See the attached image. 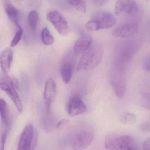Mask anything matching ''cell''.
Instances as JSON below:
<instances>
[{
    "label": "cell",
    "mask_w": 150,
    "mask_h": 150,
    "mask_svg": "<svg viewBox=\"0 0 150 150\" xmlns=\"http://www.w3.org/2000/svg\"><path fill=\"white\" fill-rule=\"evenodd\" d=\"M139 49V43L134 40L125 41L120 44L115 53V72L123 75L129 62Z\"/></svg>",
    "instance_id": "1"
},
{
    "label": "cell",
    "mask_w": 150,
    "mask_h": 150,
    "mask_svg": "<svg viewBox=\"0 0 150 150\" xmlns=\"http://www.w3.org/2000/svg\"><path fill=\"white\" fill-rule=\"evenodd\" d=\"M103 50L101 45L92 44L90 48L82 54L77 69L80 71L92 70L99 65L102 59Z\"/></svg>",
    "instance_id": "2"
},
{
    "label": "cell",
    "mask_w": 150,
    "mask_h": 150,
    "mask_svg": "<svg viewBox=\"0 0 150 150\" xmlns=\"http://www.w3.org/2000/svg\"><path fill=\"white\" fill-rule=\"evenodd\" d=\"M38 135L33 125L28 124L21 134L17 150H34L38 144Z\"/></svg>",
    "instance_id": "3"
},
{
    "label": "cell",
    "mask_w": 150,
    "mask_h": 150,
    "mask_svg": "<svg viewBox=\"0 0 150 150\" xmlns=\"http://www.w3.org/2000/svg\"><path fill=\"white\" fill-rule=\"evenodd\" d=\"M0 88L4 91L11 99L19 112L23 111V105L18 94L16 91L12 79L3 72L0 74Z\"/></svg>",
    "instance_id": "4"
},
{
    "label": "cell",
    "mask_w": 150,
    "mask_h": 150,
    "mask_svg": "<svg viewBox=\"0 0 150 150\" xmlns=\"http://www.w3.org/2000/svg\"><path fill=\"white\" fill-rule=\"evenodd\" d=\"M47 18L61 35L66 36L69 34L70 29L67 21L59 11L56 10L50 11Z\"/></svg>",
    "instance_id": "5"
},
{
    "label": "cell",
    "mask_w": 150,
    "mask_h": 150,
    "mask_svg": "<svg viewBox=\"0 0 150 150\" xmlns=\"http://www.w3.org/2000/svg\"><path fill=\"white\" fill-rule=\"evenodd\" d=\"M93 133L89 130H83L75 134L71 141L74 150H84L87 149L93 141Z\"/></svg>",
    "instance_id": "6"
},
{
    "label": "cell",
    "mask_w": 150,
    "mask_h": 150,
    "mask_svg": "<svg viewBox=\"0 0 150 150\" xmlns=\"http://www.w3.org/2000/svg\"><path fill=\"white\" fill-rule=\"evenodd\" d=\"M138 7L135 0H117L115 4V14L117 16L124 13L133 16L138 12Z\"/></svg>",
    "instance_id": "7"
},
{
    "label": "cell",
    "mask_w": 150,
    "mask_h": 150,
    "mask_svg": "<svg viewBox=\"0 0 150 150\" xmlns=\"http://www.w3.org/2000/svg\"><path fill=\"white\" fill-rule=\"evenodd\" d=\"M56 96V84L52 78H49L45 85L44 100L47 115L50 114V108Z\"/></svg>",
    "instance_id": "8"
},
{
    "label": "cell",
    "mask_w": 150,
    "mask_h": 150,
    "mask_svg": "<svg viewBox=\"0 0 150 150\" xmlns=\"http://www.w3.org/2000/svg\"><path fill=\"white\" fill-rule=\"evenodd\" d=\"M139 29L137 23H126L115 28L112 32V35L115 38H130L137 33Z\"/></svg>",
    "instance_id": "9"
},
{
    "label": "cell",
    "mask_w": 150,
    "mask_h": 150,
    "mask_svg": "<svg viewBox=\"0 0 150 150\" xmlns=\"http://www.w3.org/2000/svg\"><path fill=\"white\" fill-rule=\"evenodd\" d=\"M92 19L97 22L99 30L111 28L116 23V19L114 16L111 13L106 11L96 12L93 16Z\"/></svg>",
    "instance_id": "10"
},
{
    "label": "cell",
    "mask_w": 150,
    "mask_h": 150,
    "mask_svg": "<svg viewBox=\"0 0 150 150\" xmlns=\"http://www.w3.org/2000/svg\"><path fill=\"white\" fill-rule=\"evenodd\" d=\"M86 107L81 98L78 96H74L69 99L68 102L67 111L70 116H75L84 113Z\"/></svg>",
    "instance_id": "11"
},
{
    "label": "cell",
    "mask_w": 150,
    "mask_h": 150,
    "mask_svg": "<svg viewBox=\"0 0 150 150\" xmlns=\"http://www.w3.org/2000/svg\"><path fill=\"white\" fill-rule=\"evenodd\" d=\"M70 55L65 57L60 69L62 78L63 82L66 84L69 83L71 80L74 70V61Z\"/></svg>",
    "instance_id": "12"
},
{
    "label": "cell",
    "mask_w": 150,
    "mask_h": 150,
    "mask_svg": "<svg viewBox=\"0 0 150 150\" xmlns=\"http://www.w3.org/2000/svg\"><path fill=\"white\" fill-rule=\"evenodd\" d=\"M112 85L115 93L119 99L123 98L126 91V83L123 74L115 72L112 79Z\"/></svg>",
    "instance_id": "13"
},
{
    "label": "cell",
    "mask_w": 150,
    "mask_h": 150,
    "mask_svg": "<svg viewBox=\"0 0 150 150\" xmlns=\"http://www.w3.org/2000/svg\"><path fill=\"white\" fill-rule=\"evenodd\" d=\"M92 39L88 35H83L80 37L75 42L74 47V53L76 56L82 55L92 45Z\"/></svg>",
    "instance_id": "14"
},
{
    "label": "cell",
    "mask_w": 150,
    "mask_h": 150,
    "mask_svg": "<svg viewBox=\"0 0 150 150\" xmlns=\"http://www.w3.org/2000/svg\"><path fill=\"white\" fill-rule=\"evenodd\" d=\"M13 52L10 48L4 50L0 54V66L2 72L8 74L13 60Z\"/></svg>",
    "instance_id": "15"
},
{
    "label": "cell",
    "mask_w": 150,
    "mask_h": 150,
    "mask_svg": "<svg viewBox=\"0 0 150 150\" xmlns=\"http://www.w3.org/2000/svg\"><path fill=\"white\" fill-rule=\"evenodd\" d=\"M4 4L5 11L9 18L17 27L20 26L18 23L19 12L17 9L11 4L9 0H5Z\"/></svg>",
    "instance_id": "16"
},
{
    "label": "cell",
    "mask_w": 150,
    "mask_h": 150,
    "mask_svg": "<svg viewBox=\"0 0 150 150\" xmlns=\"http://www.w3.org/2000/svg\"><path fill=\"white\" fill-rule=\"evenodd\" d=\"M0 116L3 123L6 126L9 124V110L5 100L0 99Z\"/></svg>",
    "instance_id": "17"
},
{
    "label": "cell",
    "mask_w": 150,
    "mask_h": 150,
    "mask_svg": "<svg viewBox=\"0 0 150 150\" xmlns=\"http://www.w3.org/2000/svg\"><path fill=\"white\" fill-rule=\"evenodd\" d=\"M105 147L108 150H121V143L119 137L109 138L105 142Z\"/></svg>",
    "instance_id": "18"
},
{
    "label": "cell",
    "mask_w": 150,
    "mask_h": 150,
    "mask_svg": "<svg viewBox=\"0 0 150 150\" xmlns=\"http://www.w3.org/2000/svg\"><path fill=\"white\" fill-rule=\"evenodd\" d=\"M28 18L29 26L33 31H35L39 20L38 13L36 11H32L29 13Z\"/></svg>",
    "instance_id": "19"
},
{
    "label": "cell",
    "mask_w": 150,
    "mask_h": 150,
    "mask_svg": "<svg viewBox=\"0 0 150 150\" xmlns=\"http://www.w3.org/2000/svg\"><path fill=\"white\" fill-rule=\"evenodd\" d=\"M41 38L44 45H51L54 42V38L50 33L47 27H45L42 30L41 33Z\"/></svg>",
    "instance_id": "20"
},
{
    "label": "cell",
    "mask_w": 150,
    "mask_h": 150,
    "mask_svg": "<svg viewBox=\"0 0 150 150\" xmlns=\"http://www.w3.org/2000/svg\"><path fill=\"white\" fill-rule=\"evenodd\" d=\"M67 1L77 10L82 13H85L86 7L84 0H67Z\"/></svg>",
    "instance_id": "21"
},
{
    "label": "cell",
    "mask_w": 150,
    "mask_h": 150,
    "mask_svg": "<svg viewBox=\"0 0 150 150\" xmlns=\"http://www.w3.org/2000/svg\"><path fill=\"white\" fill-rule=\"evenodd\" d=\"M121 120L126 124H134L137 121L136 116L134 114L127 113L122 116Z\"/></svg>",
    "instance_id": "22"
},
{
    "label": "cell",
    "mask_w": 150,
    "mask_h": 150,
    "mask_svg": "<svg viewBox=\"0 0 150 150\" xmlns=\"http://www.w3.org/2000/svg\"><path fill=\"white\" fill-rule=\"evenodd\" d=\"M18 30L16 32L14 38L12 40V41L11 43V46L12 47L16 46L18 44L21 39L22 34H23V30L22 27L20 26H18Z\"/></svg>",
    "instance_id": "23"
},
{
    "label": "cell",
    "mask_w": 150,
    "mask_h": 150,
    "mask_svg": "<svg viewBox=\"0 0 150 150\" xmlns=\"http://www.w3.org/2000/svg\"><path fill=\"white\" fill-rule=\"evenodd\" d=\"M85 26L86 29L90 31H96L99 30L97 22L93 19L88 21Z\"/></svg>",
    "instance_id": "24"
},
{
    "label": "cell",
    "mask_w": 150,
    "mask_h": 150,
    "mask_svg": "<svg viewBox=\"0 0 150 150\" xmlns=\"http://www.w3.org/2000/svg\"><path fill=\"white\" fill-rule=\"evenodd\" d=\"M144 102L143 103L144 108L150 110V94H145L143 96Z\"/></svg>",
    "instance_id": "25"
},
{
    "label": "cell",
    "mask_w": 150,
    "mask_h": 150,
    "mask_svg": "<svg viewBox=\"0 0 150 150\" xmlns=\"http://www.w3.org/2000/svg\"><path fill=\"white\" fill-rule=\"evenodd\" d=\"M121 150H138L135 141L127 145L122 146Z\"/></svg>",
    "instance_id": "26"
},
{
    "label": "cell",
    "mask_w": 150,
    "mask_h": 150,
    "mask_svg": "<svg viewBox=\"0 0 150 150\" xmlns=\"http://www.w3.org/2000/svg\"><path fill=\"white\" fill-rule=\"evenodd\" d=\"M140 129L144 132L150 131V120L147 122L142 123L140 126Z\"/></svg>",
    "instance_id": "27"
},
{
    "label": "cell",
    "mask_w": 150,
    "mask_h": 150,
    "mask_svg": "<svg viewBox=\"0 0 150 150\" xmlns=\"http://www.w3.org/2000/svg\"><path fill=\"white\" fill-rule=\"evenodd\" d=\"M69 122L68 120H66V119H62V120H60L56 125V128L57 129H60L64 127V125L67 124Z\"/></svg>",
    "instance_id": "28"
},
{
    "label": "cell",
    "mask_w": 150,
    "mask_h": 150,
    "mask_svg": "<svg viewBox=\"0 0 150 150\" xmlns=\"http://www.w3.org/2000/svg\"><path fill=\"white\" fill-rule=\"evenodd\" d=\"M7 131H5L1 137V150H4V146H5V142L7 138Z\"/></svg>",
    "instance_id": "29"
},
{
    "label": "cell",
    "mask_w": 150,
    "mask_h": 150,
    "mask_svg": "<svg viewBox=\"0 0 150 150\" xmlns=\"http://www.w3.org/2000/svg\"><path fill=\"white\" fill-rule=\"evenodd\" d=\"M143 148L144 150H150V137L144 142Z\"/></svg>",
    "instance_id": "30"
},
{
    "label": "cell",
    "mask_w": 150,
    "mask_h": 150,
    "mask_svg": "<svg viewBox=\"0 0 150 150\" xmlns=\"http://www.w3.org/2000/svg\"><path fill=\"white\" fill-rule=\"evenodd\" d=\"M146 68H147V69H148V71L150 72V59L149 60V61H148V63H147Z\"/></svg>",
    "instance_id": "31"
},
{
    "label": "cell",
    "mask_w": 150,
    "mask_h": 150,
    "mask_svg": "<svg viewBox=\"0 0 150 150\" xmlns=\"http://www.w3.org/2000/svg\"><path fill=\"white\" fill-rule=\"evenodd\" d=\"M147 1H150V0H146Z\"/></svg>",
    "instance_id": "32"
}]
</instances>
